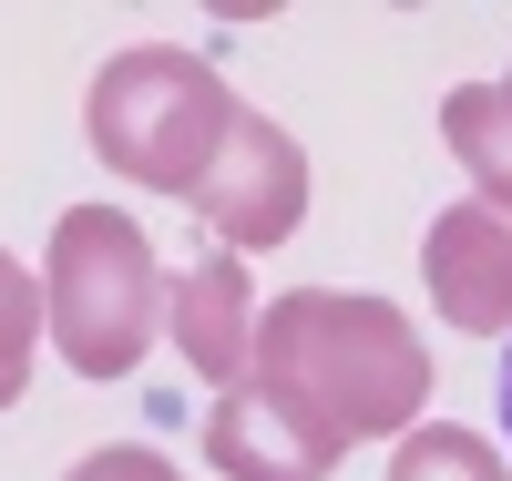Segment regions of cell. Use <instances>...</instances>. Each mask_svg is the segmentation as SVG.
Segmentation results:
<instances>
[{
  "label": "cell",
  "instance_id": "obj_1",
  "mask_svg": "<svg viewBox=\"0 0 512 481\" xmlns=\"http://www.w3.org/2000/svg\"><path fill=\"white\" fill-rule=\"evenodd\" d=\"M338 441H400L431 400V348L390 297H338V287H287L256 308V369Z\"/></svg>",
  "mask_w": 512,
  "mask_h": 481
},
{
  "label": "cell",
  "instance_id": "obj_2",
  "mask_svg": "<svg viewBox=\"0 0 512 481\" xmlns=\"http://www.w3.org/2000/svg\"><path fill=\"white\" fill-rule=\"evenodd\" d=\"M236 123V93L205 52H175V41H144V52H113L82 93V134L93 154L144 195H195L205 164H216Z\"/></svg>",
  "mask_w": 512,
  "mask_h": 481
},
{
  "label": "cell",
  "instance_id": "obj_3",
  "mask_svg": "<svg viewBox=\"0 0 512 481\" xmlns=\"http://www.w3.org/2000/svg\"><path fill=\"white\" fill-rule=\"evenodd\" d=\"M41 308H52V348L82 379H123V369H144V348L164 338L175 287H164L134 215L72 205L52 226V256H41Z\"/></svg>",
  "mask_w": 512,
  "mask_h": 481
},
{
  "label": "cell",
  "instance_id": "obj_4",
  "mask_svg": "<svg viewBox=\"0 0 512 481\" xmlns=\"http://www.w3.org/2000/svg\"><path fill=\"white\" fill-rule=\"evenodd\" d=\"M185 205L205 215V236H216L226 256H246V246H287L297 226H308V154H297L287 123H267V113L236 103L226 144H216V164H205V185H195Z\"/></svg>",
  "mask_w": 512,
  "mask_h": 481
},
{
  "label": "cell",
  "instance_id": "obj_5",
  "mask_svg": "<svg viewBox=\"0 0 512 481\" xmlns=\"http://www.w3.org/2000/svg\"><path fill=\"white\" fill-rule=\"evenodd\" d=\"M420 277H431V308L461 338H512V215H492L482 195H461L451 215H431Z\"/></svg>",
  "mask_w": 512,
  "mask_h": 481
},
{
  "label": "cell",
  "instance_id": "obj_6",
  "mask_svg": "<svg viewBox=\"0 0 512 481\" xmlns=\"http://www.w3.org/2000/svg\"><path fill=\"white\" fill-rule=\"evenodd\" d=\"M338 430H318L308 410L287 400V389H267V379H246V389H226L216 410H205V461H216L226 481H328L338 471Z\"/></svg>",
  "mask_w": 512,
  "mask_h": 481
},
{
  "label": "cell",
  "instance_id": "obj_7",
  "mask_svg": "<svg viewBox=\"0 0 512 481\" xmlns=\"http://www.w3.org/2000/svg\"><path fill=\"white\" fill-rule=\"evenodd\" d=\"M164 338L185 348V369L216 389H246V369H256V287H246V256H226V246H205L195 267L175 277V308H164Z\"/></svg>",
  "mask_w": 512,
  "mask_h": 481
},
{
  "label": "cell",
  "instance_id": "obj_8",
  "mask_svg": "<svg viewBox=\"0 0 512 481\" xmlns=\"http://www.w3.org/2000/svg\"><path fill=\"white\" fill-rule=\"evenodd\" d=\"M441 144H451L461 174H472V195L492 215H512V103H502V82H461L441 103Z\"/></svg>",
  "mask_w": 512,
  "mask_h": 481
},
{
  "label": "cell",
  "instance_id": "obj_9",
  "mask_svg": "<svg viewBox=\"0 0 512 481\" xmlns=\"http://www.w3.org/2000/svg\"><path fill=\"white\" fill-rule=\"evenodd\" d=\"M390 481H512V461L461 420H431V430H400L390 451Z\"/></svg>",
  "mask_w": 512,
  "mask_h": 481
},
{
  "label": "cell",
  "instance_id": "obj_10",
  "mask_svg": "<svg viewBox=\"0 0 512 481\" xmlns=\"http://www.w3.org/2000/svg\"><path fill=\"white\" fill-rule=\"evenodd\" d=\"M41 338H52V308H41V277L21 267L11 246H0V410L31 389V359H41Z\"/></svg>",
  "mask_w": 512,
  "mask_h": 481
},
{
  "label": "cell",
  "instance_id": "obj_11",
  "mask_svg": "<svg viewBox=\"0 0 512 481\" xmlns=\"http://www.w3.org/2000/svg\"><path fill=\"white\" fill-rule=\"evenodd\" d=\"M72 481H185V471L164 461V451H134V441H123V451H93Z\"/></svg>",
  "mask_w": 512,
  "mask_h": 481
},
{
  "label": "cell",
  "instance_id": "obj_12",
  "mask_svg": "<svg viewBox=\"0 0 512 481\" xmlns=\"http://www.w3.org/2000/svg\"><path fill=\"white\" fill-rule=\"evenodd\" d=\"M502 430H512V338H502Z\"/></svg>",
  "mask_w": 512,
  "mask_h": 481
},
{
  "label": "cell",
  "instance_id": "obj_13",
  "mask_svg": "<svg viewBox=\"0 0 512 481\" xmlns=\"http://www.w3.org/2000/svg\"><path fill=\"white\" fill-rule=\"evenodd\" d=\"M502 103H512V72H502Z\"/></svg>",
  "mask_w": 512,
  "mask_h": 481
}]
</instances>
